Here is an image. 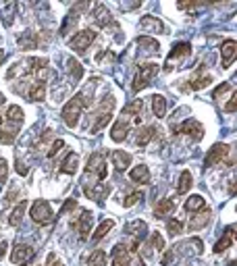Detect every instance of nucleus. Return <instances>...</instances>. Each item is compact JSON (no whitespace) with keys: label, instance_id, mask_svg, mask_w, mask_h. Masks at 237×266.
Returning a JSON list of instances; mask_svg holds the SVG:
<instances>
[{"label":"nucleus","instance_id":"obj_1","mask_svg":"<svg viewBox=\"0 0 237 266\" xmlns=\"http://www.w3.org/2000/svg\"><path fill=\"white\" fill-rule=\"evenodd\" d=\"M86 104H88V100H86V96H83V94H77L73 100H69L65 104V108H62V121H65L67 127H71V129L77 127L81 110H83Z\"/></svg>","mask_w":237,"mask_h":266},{"label":"nucleus","instance_id":"obj_2","mask_svg":"<svg viewBox=\"0 0 237 266\" xmlns=\"http://www.w3.org/2000/svg\"><path fill=\"white\" fill-rule=\"evenodd\" d=\"M156 73H158V65H156V62H144V65H137V67H135V77H133V86H131V89H133V92L144 89V88L156 77Z\"/></svg>","mask_w":237,"mask_h":266},{"label":"nucleus","instance_id":"obj_3","mask_svg":"<svg viewBox=\"0 0 237 266\" xmlns=\"http://www.w3.org/2000/svg\"><path fill=\"white\" fill-rule=\"evenodd\" d=\"M54 219V212H52V206L48 204L46 200H36L31 204V221L36 222V225H48V222H52Z\"/></svg>","mask_w":237,"mask_h":266},{"label":"nucleus","instance_id":"obj_4","mask_svg":"<svg viewBox=\"0 0 237 266\" xmlns=\"http://www.w3.org/2000/svg\"><path fill=\"white\" fill-rule=\"evenodd\" d=\"M94 40H96V31L94 30H83V31H77L71 38L69 46H71V50H75V52H83V50H88V48L94 44Z\"/></svg>","mask_w":237,"mask_h":266},{"label":"nucleus","instance_id":"obj_5","mask_svg":"<svg viewBox=\"0 0 237 266\" xmlns=\"http://www.w3.org/2000/svg\"><path fill=\"white\" fill-rule=\"evenodd\" d=\"M131 251L127 246L118 243V246L113 248V266H142V260H135L131 262Z\"/></svg>","mask_w":237,"mask_h":266},{"label":"nucleus","instance_id":"obj_6","mask_svg":"<svg viewBox=\"0 0 237 266\" xmlns=\"http://www.w3.org/2000/svg\"><path fill=\"white\" fill-rule=\"evenodd\" d=\"M129 129H131V117H125V115H121L115 121V125H113V129H110V137H113V142H125L127 139V133H129Z\"/></svg>","mask_w":237,"mask_h":266},{"label":"nucleus","instance_id":"obj_7","mask_svg":"<svg viewBox=\"0 0 237 266\" xmlns=\"http://www.w3.org/2000/svg\"><path fill=\"white\" fill-rule=\"evenodd\" d=\"M86 169L89 171V173H96L98 175V179L100 181H104L106 179V160H104V156L102 154H92V156H89V160H88V166Z\"/></svg>","mask_w":237,"mask_h":266},{"label":"nucleus","instance_id":"obj_8","mask_svg":"<svg viewBox=\"0 0 237 266\" xmlns=\"http://www.w3.org/2000/svg\"><path fill=\"white\" fill-rule=\"evenodd\" d=\"M231 152L227 144H214L210 150H208V156H206V166H214L219 164L222 158H227V154Z\"/></svg>","mask_w":237,"mask_h":266},{"label":"nucleus","instance_id":"obj_9","mask_svg":"<svg viewBox=\"0 0 237 266\" xmlns=\"http://www.w3.org/2000/svg\"><path fill=\"white\" fill-rule=\"evenodd\" d=\"M86 9H88V2H77V4L73 6L71 13L67 15V21H65V23H62V27H60V33H62V36H67V33L73 30L75 23H77V19H79L77 15H79V13H83Z\"/></svg>","mask_w":237,"mask_h":266},{"label":"nucleus","instance_id":"obj_10","mask_svg":"<svg viewBox=\"0 0 237 266\" xmlns=\"http://www.w3.org/2000/svg\"><path fill=\"white\" fill-rule=\"evenodd\" d=\"M92 221H94V219H92V212H89V210H83L81 216H79V221L73 222V227H75V231L79 233L81 239H88L89 229H92Z\"/></svg>","mask_w":237,"mask_h":266},{"label":"nucleus","instance_id":"obj_11","mask_svg":"<svg viewBox=\"0 0 237 266\" xmlns=\"http://www.w3.org/2000/svg\"><path fill=\"white\" fill-rule=\"evenodd\" d=\"M179 133H187L190 137H193V139H198V142H200V139L204 137V127H202L196 118H187V121L179 127Z\"/></svg>","mask_w":237,"mask_h":266},{"label":"nucleus","instance_id":"obj_12","mask_svg":"<svg viewBox=\"0 0 237 266\" xmlns=\"http://www.w3.org/2000/svg\"><path fill=\"white\" fill-rule=\"evenodd\" d=\"M31 256H33V250L30 246H25V243H19V246H15V250L11 251V262L13 264H25Z\"/></svg>","mask_w":237,"mask_h":266},{"label":"nucleus","instance_id":"obj_13","mask_svg":"<svg viewBox=\"0 0 237 266\" xmlns=\"http://www.w3.org/2000/svg\"><path fill=\"white\" fill-rule=\"evenodd\" d=\"M221 54H222V69H229L231 67V62L235 60V54H237V42L227 40L221 48Z\"/></svg>","mask_w":237,"mask_h":266},{"label":"nucleus","instance_id":"obj_14","mask_svg":"<svg viewBox=\"0 0 237 266\" xmlns=\"http://www.w3.org/2000/svg\"><path fill=\"white\" fill-rule=\"evenodd\" d=\"M233 239H235V225H231V227H227L225 229V235L221 237V239L214 243V251H217V254H222V251L225 250H229L231 248V243H233Z\"/></svg>","mask_w":237,"mask_h":266},{"label":"nucleus","instance_id":"obj_15","mask_svg":"<svg viewBox=\"0 0 237 266\" xmlns=\"http://www.w3.org/2000/svg\"><path fill=\"white\" fill-rule=\"evenodd\" d=\"M139 27L142 30H146L148 33H163L164 31V23L160 21L158 17H142V21H139Z\"/></svg>","mask_w":237,"mask_h":266},{"label":"nucleus","instance_id":"obj_16","mask_svg":"<svg viewBox=\"0 0 237 266\" xmlns=\"http://www.w3.org/2000/svg\"><path fill=\"white\" fill-rule=\"evenodd\" d=\"M110 158H113L117 171H127V166L131 164V154L129 152H123V150H113Z\"/></svg>","mask_w":237,"mask_h":266},{"label":"nucleus","instance_id":"obj_17","mask_svg":"<svg viewBox=\"0 0 237 266\" xmlns=\"http://www.w3.org/2000/svg\"><path fill=\"white\" fill-rule=\"evenodd\" d=\"M173 210H175V200H173V198L158 200V204L154 208V216H156V219H164V216L171 214Z\"/></svg>","mask_w":237,"mask_h":266},{"label":"nucleus","instance_id":"obj_18","mask_svg":"<svg viewBox=\"0 0 237 266\" xmlns=\"http://www.w3.org/2000/svg\"><path fill=\"white\" fill-rule=\"evenodd\" d=\"M86 195H88L89 200L100 202V204H102L104 198L108 195V187H106V185H102V183H98L96 187H89V185H88V187H86Z\"/></svg>","mask_w":237,"mask_h":266},{"label":"nucleus","instance_id":"obj_19","mask_svg":"<svg viewBox=\"0 0 237 266\" xmlns=\"http://www.w3.org/2000/svg\"><path fill=\"white\" fill-rule=\"evenodd\" d=\"M27 98H30V102H42L46 98V83L44 81H36L30 88V92H27Z\"/></svg>","mask_w":237,"mask_h":266},{"label":"nucleus","instance_id":"obj_20","mask_svg":"<svg viewBox=\"0 0 237 266\" xmlns=\"http://www.w3.org/2000/svg\"><path fill=\"white\" fill-rule=\"evenodd\" d=\"M77 166H79V156L75 152H69L67 154V160L60 164V173L75 175V173H77Z\"/></svg>","mask_w":237,"mask_h":266},{"label":"nucleus","instance_id":"obj_21","mask_svg":"<svg viewBox=\"0 0 237 266\" xmlns=\"http://www.w3.org/2000/svg\"><path fill=\"white\" fill-rule=\"evenodd\" d=\"M131 181H135V183H150V171L146 164H139V166H133L131 169Z\"/></svg>","mask_w":237,"mask_h":266},{"label":"nucleus","instance_id":"obj_22","mask_svg":"<svg viewBox=\"0 0 237 266\" xmlns=\"http://www.w3.org/2000/svg\"><path fill=\"white\" fill-rule=\"evenodd\" d=\"M94 21L98 23L100 27H106V25H110V13H108V9L104 4H98V6H94Z\"/></svg>","mask_w":237,"mask_h":266},{"label":"nucleus","instance_id":"obj_23","mask_svg":"<svg viewBox=\"0 0 237 266\" xmlns=\"http://www.w3.org/2000/svg\"><path fill=\"white\" fill-rule=\"evenodd\" d=\"M185 210L187 212H198V210H206V200L202 195H190L185 200Z\"/></svg>","mask_w":237,"mask_h":266},{"label":"nucleus","instance_id":"obj_24","mask_svg":"<svg viewBox=\"0 0 237 266\" xmlns=\"http://www.w3.org/2000/svg\"><path fill=\"white\" fill-rule=\"evenodd\" d=\"M190 52H192V46L187 44V42H179V44L173 46V50L169 52V60H175V59H185Z\"/></svg>","mask_w":237,"mask_h":266},{"label":"nucleus","instance_id":"obj_25","mask_svg":"<svg viewBox=\"0 0 237 266\" xmlns=\"http://www.w3.org/2000/svg\"><path fill=\"white\" fill-rule=\"evenodd\" d=\"M152 110H154V115L158 118L166 117V100H164V96H160V94L152 96Z\"/></svg>","mask_w":237,"mask_h":266},{"label":"nucleus","instance_id":"obj_26","mask_svg":"<svg viewBox=\"0 0 237 266\" xmlns=\"http://www.w3.org/2000/svg\"><path fill=\"white\" fill-rule=\"evenodd\" d=\"M9 125H17V127H21V123H23V110H21V106H9V113H6V118H4Z\"/></svg>","mask_w":237,"mask_h":266},{"label":"nucleus","instance_id":"obj_27","mask_svg":"<svg viewBox=\"0 0 237 266\" xmlns=\"http://www.w3.org/2000/svg\"><path fill=\"white\" fill-rule=\"evenodd\" d=\"M25 210H27V200H21L19 204L15 206V210L11 212V216H9V222L13 227H17L21 221H23V214H25Z\"/></svg>","mask_w":237,"mask_h":266},{"label":"nucleus","instance_id":"obj_28","mask_svg":"<svg viewBox=\"0 0 237 266\" xmlns=\"http://www.w3.org/2000/svg\"><path fill=\"white\" fill-rule=\"evenodd\" d=\"M115 227V221L113 219H106V221H102L100 225H98V229L94 231L92 233V241H100V239H104V237H106V233L110 229Z\"/></svg>","mask_w":237,"mask_h":266},{"label":"nucleus","instance_id":"obj_29","mask_svg":"<svg viewBox=\"0 0 237 266\" xmlns=\"http://www.w3.org/2000/svg\"><path fill=\"white\" fill-rule=\"evenodd\" d=\"M192 173L190 171H183L181 173V177H179V183H177V192L179 193H187L192 190Z\"/></svg>","mask_w":237,"mask_h":266},{"label":"nucleus","instance_id":"obj_30","mask_svg":"<svg viewBox=\"0 0 237 266\" xmlns=\"http://www.w3.org/2000/svg\"><path fill=\"white\" fill-rule=\"evenodd\" d=\"M210 222V210H204L200 216H193L192 222H190V229L192 231H196V229H202L204 225H208Z\"/></svg>","mask_w":237,"mask_h":266},{"label":"nucleus","instance_id":"obj_31","mask_svg":"<svg viewBox=\"0 0 237 266\" xmlns=\"http://www.w3.org/2000/svg\"><path fill=\"white\" fill-rule=\"evenodd\" d=\"M19 46L23 48V50H31V48H36V46H38V42H36V36H33L31 31H25L23 36L19 38Z\"/></svg>","mask_w":237,"mask_h":266},{"label":"nucleus","instance_id":"obj_32","mask_svg":"<svg viewBox=\"0 0 237 266\" xmlns=\"http://www.w3.org/2000/svg\"><path fill=\"white\" fill-rule=\"evenodd\" d=\"M88 266H106V251L96 250L94 254L88 258Z\"/></svg>","mask_w":237,"mask_h":266},{"label":"nucleus","instance_id":"obj_33","mask_svg":"<svg viewBox=\"0 0 237 266\" xmlns=\"http://www.w3.org/2000/svg\"><path fill=\"white\" fill-rule=\"evenodd\" d=\"M142 108H144V102H142V100H133V102H129L127 106L121 110V115H125V117H129V115H131V117H137Z\"/></svg>","mask_w":237,"mask_h":266},{"label":"nucleus","instance_id":"obj_34","mask_svg":"<svg viewBox=\"0 0 237 266\" xmlns=\"http://www.w3.org/2000/svg\"><path fill=\"white\" fill-rule=\"evenodd\" d=\"M154 131H156L154 127H144L142 131L137 133V139H135V142H137V146H146V144H148L150 139L154 137Z\"/></svg>","mask_w":237,"mask_h":266},{"label":"nucleus","instance_id":"obj_35","mask_svg":"<svg viewBox=\"0 0 237 266\" xmlns=\"http://www.w3.org/2000/svg\"><path fill=\"white\" fill-rule=\"evenodd\" d=\"M208 83H212V77L210 75H204V77H193L190 81V88L192 89H204Z\"/></svg>","mask_w":237,"mask_h":266},{"label":"nucleus","instance_id":"obj_36","mask_svg":"<svg viewBox=\"0 0 237 266\" xmlns=\"http://www.w3.org/2000/svg\"><path fill=\"white\" fill-rule=\"evenodd\" d=\"M110 118H113V113H108V115H98V117H96V123H94L92 131L98 133L100 129H104V127H106V125L110 123Z\"/></svg>","mask_w":237,"mask_h":266},{"label":"nucleus","instance_id":"obj_37","mask_svg":"<svg viewBox=\"0 0 237 266\" xmlns=\"http://www.w3.org/2000/svg\"><path fill=\"white\" fill-rule=\"evenodd\" d=\"M137 44H139V46H144L146 50H148V48H150V52H158V48H160L156 40L146 38V36H139V38H137Z\"/></svg>","mask_w":237,"mask_h":266},{"label":"nucleus","instance_id":"obj_38","mask_svg":"<svg viewBox=\"0 0 237 266\" xmlns=\"http://www.w3.org/2000/svg\"><path fill=\"white\" fill-rule=\"evenodd\" d=\"M166 229H169L171 235H179L181 231H183V222L177 221V219H169L166 221Z\"/></svg>","mask_w":237,"mask_h":266},{"label":"nucleus","instance_id":"obj_39","mask_svg":"<svg viewBox=\"0 0 237 266\" xmlns=\"http://www.w3.org/2000/svg\"><path fill=\"white\" fill-rule=\"evenodd\" d=\"M144 198V193L142 192H135V193H129V195H125V200H123V206L125 208H131V206H135L139 200Z\"/></svg>","mask_w":237,"mask_h":266},{"label":"nucleus","instance_id":"obj_40","mask_svg":"<svg viewBox=\"0 0 237 266\" xmlns=\"http://www.w3.org/2000/svg\"><path fill=\"white\" fill-rule=\"evenodd\" d=\"M69 69H71V73L73 77H77V79H81V75H83V69L77 60H73V59H69Z\"/></svg>","mask_w":237,"mask_h":266},{"label":"nucleus","instance_id":"obj_41","mask_svg":"<svg viewBox=\"0 0 237 266\" xmlns=\"http://www.w3.org/2000/svg\"><path fill=\"white\" fill-rule=\"evenodd\" d=\"M62 148H65V142H62V139H57V142L52 144V148L48 150V158H54V156H57V154H59Z\"/></svg>","mask_w":237,"mask_h":266},{"label":"nucleus","instance_id":"obj_42","mask_svg":"<svg viewBox=\"0 0 237 266\" xmlns=\"http://www.w3.org/2000/svg\"><path fill=\"white\" fill-rule=\"evenodd\" d=\"M152 243H154V248L158 251H164V239L160 237V233H152Z\"/></svg>","mask_w":237,"mask_h":266},{"label":"nucleus","instance_id":"obj_43","mask_svg":"<svg viewBox=\"0 0 237 266\" xmlns=\"http://www.w3.org/2000/svg\"><path fill=\"white\" fill-rule=\"evenodd\" d=\"M6 175H9V164H6L4 158H0V183L6 181Z\"/></svg>","mask_w":237,"mask_h":266},{"label":"nucleus","instance_id":"obj_44","mask_svg":"<svg viewBox=\"0 0 237 266\" xmlns=\"http://www.w3.org/2000/svg\"><path fill=\"white\" fill-rule=\"evenodd\" d=\"M75 208H77V202H75V200H67V204H62V208H60V214L65 216L67 212H71V210H75Z\"/></svg>","mask_w":237,"mask_h":266},{"label":"nucleus","instance_id":"obj_45","mask_svg":"<svg viewBox=\"0 0 237 266\" xmlns=\"http://www.w3.org/2000/svg\"><path fill=\"white\" fill-rule=\"evenodd\" d=\"M173 260H175V251H173V250H166L164 256H163V266H171Z\"/></svg>","mask_w":237,"mask_h":266},{"label":"nucleus","instance_id":"obj_46","mask_svg":"<svg viewBox=\"0 0 237 266\" xmlns=\"http://www.w3.org/2000/svg\"><path fill=\"white\" fill-rule=\"evenodd\" d=\"M227 89H231V83H221V86H219L217 89H214V94H212V96H214V100H217V98H219L221 94H225Z\"/></svg>","mask_w":237,"mask_h":266},{"label":"nucleus","instance_id":"obj_47","mask_svg":"<svg viewBox=\"0 0 237 266\" xmlns=\"http://www.w3.org/2000/svg\"><path fill=\"white\" fill-rule=\"evenodd\" d=\"M235 100H237V92H233L231 100L227 102V106H225V110H227V113H235Z\"/></svg>","mask_w":237,"mask_h":266},{"label":"nucleus","instance_id":"obj_48","mask_svg":"<svg viewBox=\"0 0 237 266\" xmlns=\"http://www.w3.org/2000/svg\"><path fill=\"white\" fill-rule=\"evenodd\" d=\"M198 2H193V4H187V2H179L177 4V9H181V11H193V9H198Z\"/></svg>","mask_w":237,"mask_h":266},{"label":"nucleus","instance_id":"obj_49","mask_svg":"<svg viewBox=\"0 0 237 266\" xmlns=\"http://www.w3.org/2000/svg\"><path fill=\"white\" fill-rule=\"evenodd\" d=\"M15 166H17V173H19V175H23V177H25L27 173H30V171H27V166H25L23 163H21V160H17V164H15Z\"/></svg>","mask_w":237,"mask_h":266},{"label":"nucleus","instance_id":"obj_50","mask_svg":"<svg viewBox=\"0 0 237 266\" xmlns=\"http://www.w3.org/2000/svg\"><path fill=\"white\" fill-rule=\"evenodd\" d=\"M4 254H6V241H0V260L4 258Z\"/></svg>","mask_w":237,"mask_h":266},{"label":"nucleus","instance_id":"obj_51","mask_svg":"<svg viewBox=\"0 0 237 266\" xmlns=\"http://www.w3.org/2000/svg\"><path fill=\"white\" fill-rule=\"evenodd\" d=\"M48 260H50V266H62V262H59L57 258H54V254H50V258H48Z\"/></svg>","mask_w":237,"mask_h":266},{"label":"nucleus","instance_id":"obj_52","mask_svg":"<svg viewBox=\"0 0 237 266\" xmlns=\"http://www.w3.org/2000/svg\"><path fill=\"white\" fill-rule=\"evenodd\" d=\"M2 60H4V52L0 50V65H2Z\"/></svg>","mask_w":237,"mask_h":266},{"label":"nucleus","instance_id":"obj_53","mask_svg":"<svg viewBox=\"0 0 237 266\" xmlns=\"http://www.w3.org/2000/svg\"><path fill=\"white\" fill-rule=\"evenodd\" d=\"M2 104H4V96L0 94V106H2Z\"/></svg>","mask_w":237,"mask_h":266}]
</instances>
